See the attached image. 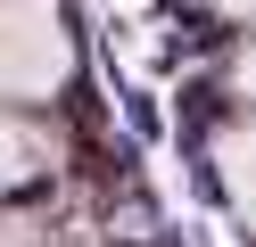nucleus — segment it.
Returning a JSON list of instances; mask_svg holds the SVG:
<instances>
[{
	"instance_id": "f03ea898",
	"label": "nucleus",
	"mask_w": 256,
	"mask_h": 247,
	"mask_svg": "<svg viewBox=\"0 0 256 247\" xmlns=\"http://www.w3.org/2000/svg\"><path fill=\"white\" fill-rule=\"evenodd\" d=\"M215 165H223V198H232V214L256 231V124H240V132H223V148H215Z\"/></svg>"
},
{
	"instance_id": "423d86ee",
	"label": "nucleus",
	"mask_w": 256,
	"mask_h": 247,
	"mask_svg": "<svg viewBox=\"0 0 256 247\" xmlns=\"http://www.w3.org/2000/svg\"><path fill=\"white\" fill-rule=\"evenodd\" d=\"M215 8H223V16H256V0H215Z\"/></svg>"
},
{
	"instance_id": "7ed1b4c3",
	"label": "nucleus",
	"mask_w": 256,
	"mask_h": 247,
	"mask_svg": "<svg viewBox=\"0 0 256 247\" xmlns=\"http://www.w3.org/2000/svg\"><path fill=\"white\" fill-rule=\"evenodd\" d=\"M42 165H50V132L0 107V190H17V181H34Z\"/></svg>"
},
{
	"instance_id": "39448f33",
	"label": "nucleus",
	"mask_w": 256,
	"mask_h": 247,
	"mask_svg": "<svg viewBox=\"0 0 256 247\" xmlns=\"http://www.w3.org/2000/svg\"><path fill=\"white\" fill-rule=\"evenodd\" d=\"M0 247H25V223H17V214H0Z\"/></svg>"
},
{
	"instance_id": "f257e3e1",
	"label": "nucleus",
	"mask_w": 256,
	"mask_h": 247,
	"mask_svg": "<svg viewBox=\"0 0 256 247\" xmlns=\"http://www.w3.org/2000/svg\"><path fill=\"white\" fill-rule=\"evenodd\" d=\"M66 82V33L42 0H0V99H42Z\"/></svg>"
},
{
	"instance_id": "20e7f679",
	"label": "nucleus",
	"mask_w": 256,
	"mask_h": 247,
	"mask_svg": "<svg viewBox=\"0 0 256 247\" xmlns=\"http://www.w3.org/2000/svg\"><path fill=\"white\" fill-rule=\"evenodd\" d=\"M232 82H240V99H256V49L240 58V74H232Z\"/></svg>"
}]
</instances>
